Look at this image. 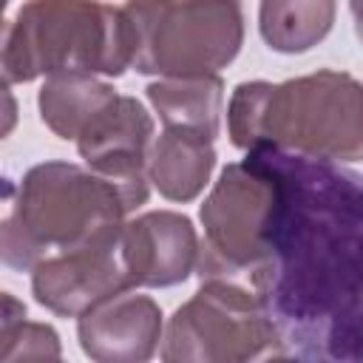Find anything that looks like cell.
Returning a JSON list of instances; mask_svg holds the SVG:
<instances>
[{"mask_svg":"<svg viewBox=\"0 0 363 363\" xmlns=\"http://www.w3.org/2000/svg\"><path fill=\"white\" fill-rule=\"evenodd\" d=\"M250 153L278 184L252 292L303 363H363V176L269 145Z\"/></svg>","mask_w":363,"mask_h":363,"instance_id":"obj_1","label":"cell"},{"mask_svg":"<svg viewBox=\"0 0 363 363\" xmlns=\"http://www.w3.org/2000/svg\"><path fill=\"white\" fill-rule=\"evenodd\" d=\"M227 133L241 150L281 147L320 162L363 159V82L320 68L286 82H241L227 105Z\"/></svg>","mask_w":363,"mask_h":363,"instance_id":"obj_2","label":"cell"},{"mask_svg":"<svg viewBox=\"0 0 363 363\" xmlns=\"http://www.w3.org/2000/svg\"><path fill=\"white\" fill-rule=\"evenodd\" d=\"M122 193L74 162H43L26 170L17 199L0 224V255L11 269H34L54 255L113 247L125 230Z\"/></svg>","mask_w":363,"mask_h":363,"instance_id":"obj_3","label":"cell"},{"mask_svg":"<svg viewBox=\"0 0 363 363\" xmlns=\"http://www.w3.org/2000/svg\"><path fill=\"white\" fill-rule=\"evenodd\" d=\"M3 85L57 74L122 77L130 68V23L122 6L37 0L3 23Z\"/></svg>","mask_w":363,"mask_h":363,"instance_id":"obj_4","label":"cell"},{"mask_svg":"<svg viewBox=\"0 0 363 363\" xmlns=\"http://www.w3.org/2000/svg\"><path fill=\"white\" fill-rule=\"evenodd\" d=\"M130 68L159 79L213 77L244 43L238 3H128Z\"/></svg>","mask_w":363,"mask_h":363,"instance_id":"obj_5","label":"cell"},{"mask_svg":"<svg viewBox=\"0 0 363 363\" xmlns=\"http://www.w3.org/2000/svg\"><path fill=\"white\" fill-rule=\"evenodd\" d=\"M284 349L261 298L233 281H201L162 335V363H264Z\"/></svg>","mask_w":363,"mask_h":363,"instance_id":"obj_6","label":"cell"},{"mask_svg":"<svg viewBox=\"0 0 363 363\" xmlns=\"http://www.w3.org/2000/svg\"><path fill=\"white\" fill-rule=\"evenodd\" d=\"M275 199V176L255 153L221 170L199 210L204 238L199 244L196 269L201 281L252 275L264 264Z\"/></svg>","mask_w":363,"mask_h":363,"instance_id":"obj_7","label":"cell"},{"mask_svg":"<svg viewBox=\"0 0 363 363\" xmlns=\"http://www.w3.org/2000/svg\"><path fill=\"white\" fill-rule=\"evenodd\" d=\"M153 139V119L136 96L119 94L77 139V150L88 170L111 182L128 213L147 201V156Z\"/></svg>","mask_w":363,"mask_h":363,"instance_id":"obj_8","label":"cell"},{"mask_svg":"<svg viewBox=\"0 0 363 363\" xmlns=\"http://www.w3.org/2000/svg\"><path fill=\"white\" fill-rule=\"evenodd\" d=\"M133 289L119 244L54 255L31 269V292L60 318H82L96 303Z\"/></svg>","mask_w":363,"mask_h":363,"instance_id":"obj_9","label":"cell"},{"mask_svg":"<svg viewBox=\"0 0 363 363\" xmlns=\"http://www.w3.org/2000/svg\"><path fill=\"white\" fill-rule=\"evenodd\" d=\"M199 233L184 213L150 210L125 224L119 250L133 286L182 284L199 264Z\"/></svg>","mask_w":363,"mask_h":363,"instance_id":"obj_10","label":"cell"},{"mask_svg":"<svg viewBox=\"0 0 363 363\" xmlns=\"http://www.w3.org/2000/svg\"><path fill=\"white\" fill-rule=\"evenodd\" d=\"M162 335L164 320L159 303L133 289L119 292L77 318L79 346L94 363H150Z\"/></svg>","mask_w":363,"mask_h":363,"instance_id":"obj_11","label":"cell"},{"mask_svg":"<svg viewBox=\"0 0 363 363\" xmlns=\"http://www.w3.org/2000/svg\"><path fill=\"white\" fill-rule=\"evenodd\" d=\"M213 167V139L179 128H164L147 156V179L170 201H193L210 182Z\"/></svg>","mask_w":363,"mask_h":363,"instance_id":"obj_12","label":"cell"},{"mask_svg":"<svg viewBox=\"0 0 363 363\" xmlns=\"http://www.w3.org/2000/svg\"><path fill=\"white\" fill-rule=\"evenodd\" d=\"M145 91L164 128L193 130L207 139L218 136L224 113V79L218 74L156 79Z\"/></svg>","mask_w":363,"mask_h":363,"instance_id":"obj_13","label":"cell"},{"mask_svg":"<svg viewBox=\"0 0 363 363\" xmlns=\"http://www.w3.org/2000/svg\"><path fill=\"white\" fill-rule=\"evenodd\" d=\"M119 94L91 74L48 77L37 94L40 119L60 139H79L82 130L116 99Z\"/></svg>","mask_w":363,"mask_h":363,"instance_id":"obj_14","label":"cell"},{"mask_svg":"<svg viewBox=\"0 0 363 363\" xmlns=\"http://www.w3.org/2000/svg\"><path fill=\"white\" fill-rule=\"evenodd\" d=\"M335 14L329 0H267L258 6V28L272 51L303 54L332 31Z\"/></svg>","mask_w":363,"mask_h":363,"instance_id":"obj_15","label":"cell"},{"mask_svg":"<svg viewBox=\"0 0 363 363\" xmlns=\"http://www.w3.org/2000/svg\"><path fill=\"white\" fill-rule=\"evenodd\" d=\"M62 343L54 326L26 320V306L3 292V354L0 363H60Z\"/></svg>","mask_w":363,"mask_h":363,"instance_id":"obj_16","label":"cell"},{"mask_svg":"<svg viewBox=\"0 0 363 363\" xmlns=\"http://www.w3.org/2000/svg\"><path fill=\"white\" fill-rule=\"evenodd\" d=\"M349 11H352V20H354V34L363 43V3H352Z\"/></svg>","mask_w":363,"mask_h":363,"instance_id":"obj_17","label":"cell"},{"mask_svg":"<svg viewBox=\"0 0 363 363\" xmlns=\"http://www.w3.org/2000/svg\"><path fill=\"white\" fill-rule=\"evenodd\" d=\"M264 363H303V360H301V357H289V354H284V352H281V354H272V357H267Z\"/></svg>","mask_w":363,"mask_h":363,"instance_id":"obj_18","label":"cell"},{"mask_svg":"<svg viewBox=\"0 0 363 363\" xmlns=\"http://www.w3.org/2000/svg\"><path fill=\"white\" fill-rule=\"evenodd\" d=\"M60 363H62V360H60Z\"/></svg>","mask_w":363,"mask_h":363,"instance_id":"obj_19","label":"cell"}]
</instances>
